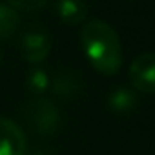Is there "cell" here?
Masks as SVG:
<instances>
[{
	"label": "cell",
	"instance_id": "obj_1",
	"mask_svg": "<svg viewBox=\"0 0 155 155\" xmlns=\"http://www.w3.org/2000/svg\"><path fill=\"white\" fill-rule=\"evenodd\" d=\"M81 44L86 58L97 71L104 75H115L120 69L122 48L119 35L110 24L99 18L86 22L81 31Z\"/></svg>",
	"mask_w": 155,
	"mask_h": 155
},
{
	"label": "cell",
	"instance_id": "obj_2",
	"mask_svg": "<svg viewBox=\"0 0 155 155\" xmlns=\"http://www.w3.org/2000/svg\"><path fill=\"white\" fill-rule=\"evenodd\" d=\"M24 120L33 131L40 135H51L60 126V115H58L57 106L51 101L42 99V97H37L26 104Z\"/></svg>",
	"mask_w": 155,
	"mask_h": 155
},
{
	"label": "cell",
	"instance_id": "obj_3",
	"mask_svg": "<svg viewBox=\"0 0 155 155\" xmlns=\"http://www.w3.org/2000/svg\"><path fill=\"white\" fill-rule=\"evenodd\" d=\"M130 81L135 91L155 93V53H140L131 62Z\"/></svg>",
	"mask_w": 155,
	"mask_h": 155
},
{
	"label": "cell",
	"instance_id": "obj_4",
	"mask_svg": "<svg viewBox=\"0 0 155 155\" xmlns=\"http://www.w3.org/2000/svg\"><path fill=\"white\" fill-rule=\"evenodd\" d=\"M51 51V42L46 31L42 29H29L20 38V55L29 64H42Z\"/></svg>",
	"mask_w": 155,
	"mask_h": 155
},
{
	"label": "cell",
	"instance_id": "obj_5",
	"mask_svg": "<svg viewBox=\"0 0 155 155\" xmlns=\"http://www.w3.org/2000/svg\"><path fill=\"white\" fill-rule=\"evenodd\" d=\"M28 140L22 128L11 119L0 117V155H26Z\"/></svg>",
	"mask_w": 155,
	"mask_h": 155
},
{
	"label": "cell",
	"instance_id": "obj_6",
	"mask_svg": "<svg viewBox=\"0 0 155 155\" xmlns=\"http://www.w3.org/2000/svg\"><path fill=\"white\" fill-rule=\"evenodd\" d=\"M108 106L115 113H128L137 106V93L130 88H117L108 97Z\"/></svg>",
	"mask_w": 155,
	"mask_h": 155
},
{
	"label": "cell",
	"instance_id": "obj_7",
	"mask_svg": "<svg viewBox=\"0 0 155 155\" xmlns=\"http://www.w3.org/2000/svg\"><path fill=\"white\" fill-rule=\"evenodd\" d=\"M57 15L66 24H79L86 18V6L82 0H58Z\"/></svg>",
	"mask_w": 155,
	"mask_h": 155
},
{
	"label": "cell",
	"instance_id": "obj_8",
	"mask_svg": "<svg viewBox=\"0 0 155 155\" xmlns=\"http://www.w3.org/2000/svg\"><path fill=\"white\" fill-rule=\"evenodd\" d=\"M20 24V15L15 8L0 2V40H8L15 35Z\"/></svg>",
	"mask_w": 155,
	"mask_h": 155
},
{
	"label": "cell",
	"instance_id": "obj_9",
	"mask_svg": "<svg viewBox=\"0 0 155 155\" xmlns=\"http://www.w3.org/2000/svg\"><path fill=\"white\" fill-rule=\"evenodd\" d=\"M51 90H53V93L57 97L69 99V97H73L77 91H79V81H77L73 75H69V73H60L51 82Z\"/></svg>",
	"mask_w": 155,
	"mask_h": 155
},
{
	"label": "cell",
	"instance_id": "obj_10",
	"mask_svg": "<svg viewBox=\"0 0 155 155\" xmlns=\"http://www.w3.org/2000/svg\"><path fill=\"white\" fill-rule=\"evenodd\" d=\"M26 86L31 93L35 95H42L49 86H51V79L49 75L40 69V68H33L29 73H28V79H26Z\"/></svg>",
	"mask_w": 155,
	"mask_h": 155
},
{
	"label": "cell",
	"instance_id": "obj_11",
	"mask_svg": "<svg viewBox=\"0 0 155 155\" xmlns=\"http://www.w3.org/2000/svg\"><path fill=\"white\" fill-rule=\"evenodd\" d=\"M6 4L17 11H37L48 4V0H6Z\"/></svg>",
	"mask_w": 155,
	"mask_h": 155
},
{
	"label": "cell",
	"instance_id": "obj_12",
	"mask_svg": "<svg viewBox=\"0 0 155 155\" xmlns=\"http://www.w3.org/2000/svg\"><path fill=\"white\" fill-rule=\"evenodd\" d=\"M0 62H2V55H0Z\"/></svg>",
	"mask_w": 155,
	"mask_h": 155
}]
</instances>
